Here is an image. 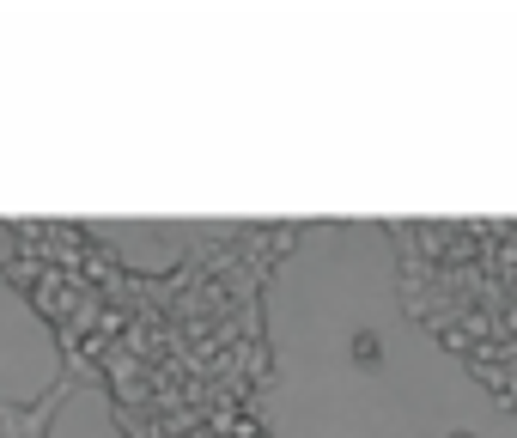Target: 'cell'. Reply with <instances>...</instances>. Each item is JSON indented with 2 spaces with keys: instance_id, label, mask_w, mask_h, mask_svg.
Instances as JSON below:
<instances>
[{
  "instance_id": "7a4b0ae2",
  "label": "cell",
  "mask_w": 517,
  "mask_h": 438,
  "mask_svg": "<svg viewBox=\"0 0 517 438\" xmlns=\"http://www.w3.org/2000/svg\"><path fill=\"white\" fill-rule=\"evenodd\" d=\"M61 384V341L55 329L19 299V286L0 274V408L13 402H43Z\"/></svg>"
},
{
  "instance_id": "6da1fadb",
  "label": "cell",
  "mask_w": 517,
  "mask_h": 438,
  "mask_svg": "<svg viewBox=\"0 0 517 438\" xmlns=\"http://www.w3.org/2000/svg\"><path fill=\"white\" fill-rule=\"evenodd\" d=\"M268 438H517L505 408L438 341L384 232H311L262 286Z\"/></svg>"
}]
</instances>
